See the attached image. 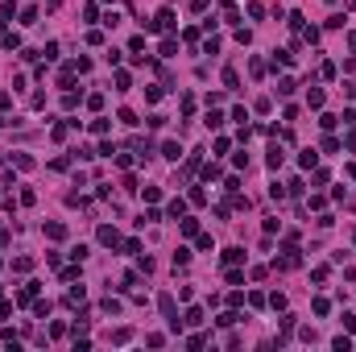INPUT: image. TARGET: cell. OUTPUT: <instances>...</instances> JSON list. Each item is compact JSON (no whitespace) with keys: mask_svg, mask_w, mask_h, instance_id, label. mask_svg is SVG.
Returning a JSON list of instances; mask_svg holds the SVG:
<instances>
[{"mask_svg":"<svg viewBox=\"0 0 356 352\" xmlns=\"http://www.w3.org/2000/svg\"><path fill=\"white\" fill-rule=\"evenodd\" d=\"M174 25H178V21H174V8H157V17L153 21H149V33H174Z\"/></svg>","mask_w":356,"mask_h":352,"instance_id":"6da1fadb","label":"cell"},{"mask_svg":"<svg viewBox=\"0 0 356 352\" xmlns=\"http://www.w3.org/2000/svg\"><path fill=\"white\" fill-rule=\"evenodd\" d=\"M96 240L104 244V249H116V244H120V232L112 228V224H100V232H96Z\"/></svg>","mask_w":356,"mask_h":352,"instance_id":"7a4b0ae2","label":"cell"},{"mask_svg":"<svg viewBox=\"0 0 356 352\" xmlns=\"http://www.w3.org/2000/svg\"><path fill=\"white\" fill-rule=\"evenodd\" d=\"M166 216H170V220H182V216H187V199H170V203H166Z\"/></svg>","mask_w":356,"mask_h":352,"instance_id":"3957f363","label":"cell"},{"mask_svg":"<svg viewBox=\"0 0 356 352\" xmlns=\"http://www.w3.org/2000/svg\"><path fill=\"white\" fill-rule=\"evenodd\" d=\"M162 158L166 162H178L182 158V145H178V141H162Z\"/></svg>","mask_w":356,"mask_h":352,"instance_id":"277c9868","label":"cell"},{"mask_svg":"<svg viewBox=\"0 0 356 352\" xmlns=\"http://www.w3.org/2000/svg\"><path fill=\"white\" fill-rule=\"evenodd\" d=\"M282 162H286V149H282V145H273L269 154H265V166H269V170H278Z\"/></svg>","mask_w":356,"mask_h":352,"instance_id":"5b68a950","label":"cell"},{"mask_svg":"<svg viewBox=\"0 0 356 352\" xmlns=\"http://www.w3.org/2000/svg\"><path fill=\"white\" fill-rule=\"evenodd\" d=\"M178 228H182V236H199V220H191V216H182Z\"/></svg>","mask_w":356,"mask_h":352,"instance_id":"8992f818","label":"cell"},{"mask_svg":"<svg viewBox=\"0 0 356 352\" xmlns=\"http://www.w3.org/2000/svg\"><path fill=\"white\" fill-rule=\"evenodd\" d=\"M315 162H319L315 149H303V154H298V166H303V170H315Z\"/></svg>","mask_w":356,"mask_h":352,"instance_id":"52a82bcc","label":"cell"},{"mask_svg":"<svg viewBox=\"0 0 356 352\" xmlns=\"http://www.w3.org/2000/svg\"><path fill=\"white\" fill-rule=\"evenodd\" d=\"M157 307H162V315H166V319H174V294H162V298H157Z\"/></svg>","mask_w":356,"mask_h":352,"instance_id":"ba28073f","label":"cell"},{"mask_svg":"<svg viewBox=\"0 0 356 352\" xmlns=\"http://www.w3.org/2000/svg\"><path fill=\"white\" fill-rule=\"evenodd\" d=\"M294 91H298V83H294L290 75H282V79H278V96H294Z\"/></svg>","mask_w":356,"mask_h":352,"instance_id":"9c48e42d","label":"cell"},{"mask_svg":"<svg viewBox=\"0 0 356 352\" xmlns=\"http://www.w3.org/2000/svg\"><path fill=\"white\" fill-rule=\"evenodd\" d=\"M157 220H162V211H157V207H149V211H141V216H137V224H157Z\"/></svg>","mask_w":356,"mask_h":352,"instance_id":"30bf717a","label":"cell"},{"mask_svg":"<svg viewBox=\"0 0 356 352\" xmlns=\"http://www.w3.org/2000/svg\"><path fill=\"white\" fill-rule=\"evenodd\" d=\"M323 91H319V87H311V91H306V108H323Z\"/></svg>","mask_w":356,"mask_h":352,"instance_id":"8fae6325","label":"cell"},{"mask_svg":"<svg viewBox=\"0 0 356 352\" xmlns=\"http://www.w3.org/2000/svg\"><path fill=\"white\" fill-rule=\"evenodd\" d=\"M46 236H50V240H62V236H66V228L58 224V220H50V224H46Z\"/></svg>","mask_w":356,"mask_h":352,"instance_id":"7c38bea8","label":"cell"},{"mask_svg":"<svg viewBox=\"0 0 356 352\" xmlns=\"http://www.w3.org/2000/svg\"><path fill=\"white\" fill-rule=\"evenodd\" d=\"M87 298V290H83V282H79V286H71V294H66V302H71V307H79V302Z\"/></svg>","mask_w":356,"mask_h":352,"instance_id":"4fadbf2b","label":"cell"},{"mask_svg":"<svg viewBox=\"0 0 356 352\" xmlns=\"http://www.w3.org/2000/svg\"><path fill=\"white\" fill-rule=\"evenodd\" d=\"M224 87H228V91H236V87H240V75H236L232 66H224Z\"/></svg>","mask_w":356,"mask_h":352,"instance_id":"5bb4252c","label":"cell"},{"mask_svg":"<svg viewBox=\"0 0 356 352\" xmlns=\"http://www.w3.org/2000/svg\"><path fill=\"white\" fill-rule=\"evenodd\" d=\"M245 261V249H224V265H240Z\"/></svg>","mask_w":356,"mask_h":352,"instance_id":"9a60e30c","label":"cell"},{"mask_svg":"<svg viewBox=\"0 0 356 352\" xmlns=\"http://www.w3.org/2000/svg\"><path fill=\"white\" fill-rule=\"evenodd\" d=\"M100 307H104V315H120V307H124V302H120V298H112V294H108L104 302H100Z\"/></svg>","mask_w":356,"mask_h":352,"instance_id":"2e32d148","label":"cell"},{"mask_svg":"<svg viewBox=\"0 0 356 352\" xmlns=\"http://www.w3.org/2000/svg\"><path fill=\"white\" fill-rule=\"evenodd\" d=\"M112 83H116V91H129L133 79H129V70H116V75H112Z\"/></svg>","mask_w":356,"mask_h":352,"instance_id":"e0dca14e","label":"cell"},{"mask_svg":"<svg viewBox=\"0 0 356 352\" xmlns=\"http://www.w3.org/2000/svg\"><path fill=\"white\" fill-rule=\"evenodd\" d=\"M224 278H228V286H245V274H240L236 265H228V274H224Z\"/></svg>","mask_w":356,"mask_h":352,"instance_id":"ac0fdd59","label":"cell"},{"mask_svg":"<svg viewBox=\"0 0 356 352\" xmlns=\"http://www.w3.org/2000/svg\"><path fill=\"white\" fill-rule=\"evenodd\" d=\"M0 38H4V50H17V46H21V33H13V29H4Z\"/></svg>","mask_w":356,"mask_h":352,"instance_id":"d6986e66","label":"cell"},{"mask_svg":"<svg viewBox=\"0 0 356 352\" xmlns=\"http://www.w3.org/2000/svg\"><path fill=\"white\" fill-rule=\"evenodd\" d=\"M203 124H207V128H220V124H224V112H215V108H211L207 116H203Z\"/></svg>","mask_w":356,"mask_h":352,"instance_id":"ffe728a7","label":"cell"},{"mask_svg":"<svg viewBox=\"0 0 356 352\" xmlns=\"http://www.w3.org/2000/svg\"><path fill=\"white\" fill-rule=\"evenodd\" d=\"M331 348H336V352H352L356 344H352V340H348V336H336V340H331Z\"/></svg>","mask_w":356,"mask_h":352,"instance_id":"44dd1931","label":"cell"},{"mask_svg":"<svg viewBox=\"0 0 356 352\" xmlns=\"http://www.w3.org/2000/svg\"><path fill=\"white\" fill-rule=\"evenodd\" d=\"M191 265V249H178L174 253V269H187Z\"/></svg>","mask_w":356,"mask_h":352,"instance_id":"7402d4cb","label":"cell"},{"mask_svg":"<svg viewBox=\"0 0 356 352\" xmlns=\"http://www.w3.org/2000/svg\"><path fill=\"white\" fill-rule=\"evenodd\" d=\"M108 128H112V124L104 120V116H96V120H91V133H96V137H104V133H108Z\"/></svg>","mask_w":356,"mask_h":352,"instance_id":"603a6c76","label":"cell"},{"mask_svg":"<svg viewBox=\"0 0 356 352\" xmlns=\"http://www.w3.org/2000/svg\"><path fill=\"white\" fill-rule=\"evenodd\" d=\"M129 340H133L129 327H116V332H112V344H129Z\"/></svg>","mask_w":356,"mask_h":352,"instance_id":"cb8c5ba5","label":"cell"},{"mask_svg":"<svg viewBox=\"0 0 356 352\" xmlns=\"http://www.w3.org/2000/svg\"><path fill=\"white\" fill-rule=\"evenodd\" d=\"M220 174H224V170L215 166V162H207V166H203V178H207V182H215V178H220Z\"/></svg>","mask_w":356,"mask_h":352,"instance_id":"d4e9b609","label":"cell"},{"mask_svg":"<svg viewBox=\"0 0 356 352\" xmlns=\"http://www.w3.org/2000/svg\"><path fill=\"white\" fill-rule=\"evenodd\" d=\"M303 191H306V186H303V178H290V182H286V195H294V199H298Z\"/></svg>","mask_w":356,"mask_h":352,"instance_id":"484cf974","label":"cell"},{"mask_svg":"<svg viewBox=\"0 0 356 352\" xmlns=\"http://www.w3.org/2000/svg\"><path fill=\"white\" fill-rule=\"evenodd\" d=\"M13 269H17V274H29V269H33V257H17Z\"/></svg>","mask_w":356,"mask_h":352,"instance_id":"4316f807","label":"cell"},{"mask_svg":"<svg viewBox=\"0 0 356 352\" xmlns=\"http://www.w3.org/2000/svg\"><path fill=\"white\" fill-rule=\"evenodd\" d=\"M182 323H191V327H199V323H203V311H199V307H191V311H187V319H182Z\"/></svg>","mask_w":356,"mask_h":352,"instance_id":"83f0119b","label":"cell"},{"mask_svg":"<svg viewBox=\"0 0 356 352\" xmlns=\"http://www.w3.org/2000/svg\"><path fill=\"white\" fill-rule=\"evenodd\" d=\"M33 21H38V8H33V4L21 8V25H33Z\"/></svg>","mask_w":356,"mask_h":352,"instance_id":"f1b7e54d","label":"cell"},{"mask_svg":"<svg viewBox=\"0 0 356 352\" xmlns=\"http://www.w3.org/2000/svg\"><path fill=\"white\" fill-rule=\"evenodd\" d=\"M87 108L100 112V108H104V96H100V91H91V96H87Z\"/></svg>","mask_w":356,"mask_h":352,"instance_id":"f546056e","label":"cell"},{"mask_svg":"<svg viewBox=\"0 0 356 352\" xmlns=\"http://www.w3.org/2000/svg\"><path fill=\"white\" fill-rule=\"evenodd\" d=\"M141 195H145V203H157V199H162V186H145Z\"/></svg>","mask_w":356,"mask_h":352,"instance_id":"4dcf8cb0","label":"cell"},{"mask_svg":"<svg viewBox=\"0 0 356 352\" xmlns=\"http://www.w3.org/2000/svg\"><path fill=\"white\" fill-rule=\"evenodd\" d=\"M87 46H104V29H87Z\"/></svg>","mask_w":356,"mask_h":352,"instance_id":"1f68e13d","label":"cell"},{"mask_svg":"<svg viewBox=\"0 0 356 352\" xmlns=\"http://www.w3.org/2000/svg\"><path fill=\"white\" fill-rule=\"evenodd\" d=\"M319 124H323V128H327V133H331V128H336V124H340V116H331V112H323V116H319Z\"/></svg>","mask_w":356,"mask_h":352,"instance_id":"d6a6232c","label":"cell"},{"mask_svg":"<svg viewBox=\"0 0 356 352\" xmlns=\"http://www.w3.org/2000/svg\"><path fill=\"white\" fill-rule=\"evenodd\" d=\"M120 249H124V253H129V257H137V253H141V240H137V236H133V240H124V244H120Z\"/></svg>","mask_w":356,"mask_h":352,"instance_id":"836d02e7","label":"cell"},{"mask_svg":"<svg viewBox=\"0 0 356 352\" xmlns=\"http://www.w3.org/2000/svg\"><path fill=\"white\" fill-rule=\"evenodd\" d=\"M236 319H240V315H236V311H224V315H220V319H215V323H220V327H232Z\"/></svg>","mask_w":356,"mask_h":352,"instance_id":"e575fe53","label":"cell"},{"mask_svg":"<svg viewBox=\"0 0 356 352\" xmlns=\"http://www.w3.org/2000/svg\"><path fill=\"white\" fill-rule=\"evenodd\" d=\"M344 21H348L344 13H331V17H327V29H344Z\"/></svg>","mask_w":356,"mask_h":352,"instance_id":"d590c367","label":"cell"},{"mask_svg":"<svg viewBox=\"0 0 356 352\" xmlns=\"http://www.w3.org/2000/svg\"><path fill=\"white\" fill-rule=\"evenodd\" d=\"M162 54H166V58H174V54H178V42H174V38H166V42H162Z\"/></svg>","mask_w":356,"mask_h":352,"instance_id":"8d00e7d4","label":"cell"},{"mask_svg":"<svg viewBox=\"0 0 356 352\" xmlns=\"http://www.w3.org/2000/svg\"><path fill=\"white\" fill-rule=\"evenodd\" d=\"M120 124L133 128V124H137V112H133V108H120Z\"/></svg>","mask_w":356,"mask_h":352,"instance_id":"74e56055","label":"cell"},{"mask_svg":"<svg viewBox=\"0 0 356 352\" xmlns=\"http://www.w3.org/2000/svg\"><path fill=\"white\" fill-rule=\"evenodd\" d=\"M249 70H253V79H261V75H265V62H261V58H253Z\"/></svg>","mask_w":356,"mask_h":352,"instance_id":"f35d334b","label":"cell"},{"mask_svg":"<svg viewBox=\"0 0 356 352\" xmlns=\"http://www.w3.org/2000/svg\"><path fill=\"white\" fill-rule=\"evenodd\" d=\"M191 203H195V207H203V203H207V191H199V186H195V191H191Z\"/></svg>","mask_w":356,"mask_h":352,"instance_id":"ab89813d","label":"cell"},{"mask_svg":"<svg viewBox=\"0 0 356 352\" xmlns=\"http://www.w3.org/2000/svg\"><path fill=\"white\" fill-rule=\"evenodd\" d=\"M75 70H79V75H87V70H91V58L79 54V58H75Z\"/></svg>","mask_w":356,"mask_h":352,"instance_id":"60d3db41","label":"cell"},{"mask_svg":"<svg viewBox=\"0 0 356 352\" xmlns=\"http://www.w3.org/2000/svg\"><path fill=\"white\" fill-rule=\"evenodd\" d=\"M62 108H66V112L79 108V96H75V91H66V96H62Z\"/></svg>","mask_w":356,"mask_h":352,"instance_id":"b9f144b4","label":"cell"},{"mask_svg":"<svg viewBox=\"0 0 356 352\" xmlns=\"http://www.w3.org/2000/svg\"><path fill=\"white\" fill-rule=\"evenodd\" d=\"M269 199H286V186L282 182H269Z\"/></svg>","mask_w":356,"mask_h":352,"instance_id":"7bdbcfd3","label":"cell"},{"mask_svg":"<svg viewBox=\"0 0 356 352\" xmlns=\"http://www.w3.org/2000/svg\"><path fill=\"white\" fill-rule=\"evenodd\" d=\"M269 307L273 311H286V294H269Z\"/></svg>","mask_w":356,"mask_h":352,"instance_id":"ee69618b","label":"cell"},{"mask_svg":"<svg viewBox=\"0 0 356 352\" xmlns=\"http://www.w3.org/2000/svg\"><path fill=\"white\" fill-rule=\"evenodd\" d=\"M344 327H348V332H356V315H344Z\"/></svg>","mask_w":356,"mask_h":352,"instance_id":"f6af8a7d","label":"cell"},{"mask_svg":"<svg viewBox=\"0 0 356 352\" xmlns=\"http://www.w3.org/2000/svg\"><path fill=\"white\" fill-rule=\"evenodd\" d=\"M191 8H195V13H203V8H207V0H191Z\"/></svg>","mask_w":356,"mask_h":352,"instance_id":"bcb514c9","label":"cell"},{"mask_svg":"<svg viewBox=\"0 0 356 352\" xmlns=\"http://www.w3.org/2000/svg\"><path fill=\"white\" fill-rule=\"evenodd\" d=\"M348 50H356V29H352V33H348Z\"/></svg>","mask_w":356,"mask_h":352,"instance_id":"7dc6e473","label":"cell"},{"mask_svg":"<svg viewBox=\"0 0 356 352\" xmlns=\"http://www.w3.org/2000/svg\"><path fill=\"white\" fill-rule=\"evenodd\" d=\"M4 21H8V17H0V33H4Z\"/></svg>","mask_w":356,"mask_h":352,"instance_id":"c3c4849f","label":"cell"},{"mask_svg":"<svg viewBox=\"0 0 356 352\" xmlns=\"http://www.w3.org/2000/svg\"><path fill=\"white\" fill-rule=\"evenodd\" d=\"M220 4H232V0H220Z\"/></svg>","mask_w":356,"mask_h":352,"instance_id":"681fc988","label":"cell"},{"mask_svg":"<svg viewBox=\"0 0 356 352\" xmlns=\"http://www.w3.org/2000/svg\"><path fill=\"white\" fill-rule=\"evenodd\" d=\"M104 4H116V0H104Z\"/></svg>","mask_w":356,"mask_h":352,"instance_id":"f907efd6","label":"cell"},{"mask_svg":"<svg viewBox=\"0 0 356 352\" xmlns=\"http://www.w3.org/2000/svg\"><path fill=\"white\" fill-rule=\"evenodd\" d=\"M0 240H4V228H0Z\"/></svg>","mask_w":356,"mask_h":352,"instance_id":"816d5d0a","label":"cell"},{"mask_svg":"<svg viewBox=\"0 0 356 352\" xmlns=\"http://www.w3.org/2000/svg\"><path fill=\"white\" fill-rule=\"evenodd\" d=\"M0 269H4V261H0Z\"/></svg>","mask_w":356,"mask_h":352,"instance_id":"f5cc1de1","label":"cell"}]
</instances>
